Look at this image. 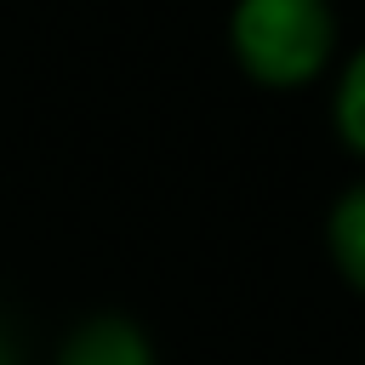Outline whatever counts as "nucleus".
I'll list each match as a JSON object with an SVG mask.
<instances>
[{"label":"nucleus","instance_id":"nucleus-1","mask_svg":"<svg viewBox=\"0 0 365 365\" xmlns=\"http://www.w3.org/2000/svg\"><path fill=\"white\" fill-rule=\"evenodd\" d=\"M228 46L257 86H314L336 57V11L331 0H234Z\"/></svg>","mask_w":365,"mask_h":365},{"label":"nucleus","instance_id":"nucleus-2","mask_svg":"<svg viewBox=\"0 0 365 365\" xmlns=\"http://www.w3.org/2000/svg\"><path fill=\"white\" fill-rule=\"evenodd\" d=\"M57 365H154V342L125 314H97L80 331H68Z\"/></svg>","mask_w":365,"mask_h":365},{"label":"nucleus","instance_id":"nucleus-4","mask_svg":"<svg viewBox=\"0 0 365 365\" xmlns=\"http://www.w3.org/2000/svg\"><path fill=\"white\" fill-rule=\"evenodd\" d=\"M331 120H336V137L365 160V46H359V51L342 63V74H336Z\"/></svg>","mask_w":365,"mask_h":365},{"label":"nucleus","instance_id":"nucleus-3","mask_svg":"<svg viewBox=\"0 0 365 365\" xmlns=\"http://www.w3.org/2000/svg\"><path fill=\"white\" fill-rule=\"evenodd\" d=\"M325 251H331L336 274L365 297V182L336 194V205L325 217Z\"/></svg>","mask_w":365,"mask_h":365},{"label":"nucleus","instance_id":"nucleus-5","mask_svg":"<svg viewBox=\"0 0 365 365\" xmlns=\"http://www.w3.org/2000/svg\"><path fill=\"white\" fill-rule=\"evenodd\" d=\"M0 365H11V348H6V336H0Z\"/></svg>","mask_w":365,"mask_h":365}]
</instances>
